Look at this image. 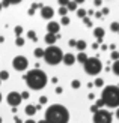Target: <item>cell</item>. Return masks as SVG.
<instances>
[{"label": "cell", "mask_w": 119, "mask_h": 123, "mask_svg": "<svg viewBox=\"0 0 119 123\" xmlns=\"http://www.w3.org/2000/svg\"><path fill=\"white\" fill-rule=\"evenodd\" d=\"M24 123H36V122H35V120H26Z\"/></svg>", "instance_id": "cell-45"}, {"label": "cell", "mask_w": 119, "mask_h": 123, "mask_svg": "<svg viewBox=\"0 0 119 123\" xmlns=\"http://www.w3.org/2000/svg\"><path fill=\"white\" fill-rule=\"evenodd\" d=\"M98 110H99V108H98V107H97V105H95V104H93V105H92V107H91V111H92V113H93V114H95V113H97V111H98Z\"/></svg>", "instance_id": "cell-36"}, {"label": "cell", "mask_w": 119, "mask_h": 123, "mask_svg": "<svg viewBox=\"0 0 119 123\" xmlns=\"http://www.w3.org/2000/svg\"><path fill=\"white\" fill-rule=\"evenodd\" d=\"M24 42H26V41H24L23 38H17L15 44H17V47H23V45H24Z\"/></svg>", "instance_id": "cell-30"}, {"label": "cell", "mask_w": 119, "mask_h": 123, "mask_svg": "<svg viewBox=\"0 0 119 123\" xmlns=\"http://www.w3.org/2000/svg\"><path fill=\"white\" fill-rule=\"evenodd\" d=\"M101 99L105 107L119 108V87L118 86H105L103 89Z\"/></svg>", "instance_id": "cell-3"}, {"label": "cell", "mask_w": 119, "mask_h": 123, "mask_svg": "<svg viewBox=\"0 0 119 123\" xmlns=\"http://www.w3.org/2000/svg\"><path fill=\"white\" fill-rule=\"evenodd\" d=\"M24 111H26L27 116H35V113L38 111V110H36V105H27Z\"/></svg>", "instance_id": "cell-15"}, {"label": "cell", "mask_w": 119, "mask_h": 123, "mask_svg": "<svg viewBox=\"0 0 119 123\" xmlns=\"http://www.w3.org/2000/svg\"><path fill=\"white\" fill-rule=\"evenodd\" d=\"M93 84H95L97 87H103V86H104V80H103V78H97Z\"/></svg>", "instance_id": "cell-27"}, {"label": "cell", "mask_w": 119, "mask_h": 123, "mask_svg": "<svg viewBox=\"0 0 119 123\" xmlns=\"http://www.w3.org/2000/svg\"><path fill=\"white\" fill-rule=\"evenodd\" d=\"M76 60H77V57L74 56V54H71V53H66L65 56H63V60H62V62H63V63H65L66 66H71V65H74V63H76Z\"/></svg>", "instance_id": "cell-11"}, {"label": "cell", "mask_w": 119, "mask_h": 123, "mask_svg": "<svg viewBox=\"0 0 119 123\" xmlns=\"http://www.w3.org/2000/svg\"><path fill=\"white\" fill-rule=\"evenodd\" d=\"M29 92H23V93H21V98H23V99H29Z\"/></svg>", "instance_id": "cell-35"}, {"label": "cell", "mask_w": 119, "mask_h": 123, "mask_svg": "<svg viewBox=\"0 0 119 123\" xmlns=\"http://www.w3.org/2000/svg\"><path fill=\"white\" fill-rule=\"evenodd\" d=\"M14 33L17 35V38H21V33H23V27H21V26H17V27L14 29Z\"/></svg>", "instance_id": "cell-22"}, {"label": "cell", "mask_w": 119, "mask_h": 123, "mask_svg": "<svg viewBox=\"0 0 119 123\" xmlns=\"http://www.w3.org/2000/svg\"><path fill=\"white\" fill-rule=\"evenodd\" d=\"M112 71H113L115 75H119V60H118V62H115V63L112 65Z\"/></svg>", "instance_id": "cell-18"}, {"label": "cell", "mask_w": 119, "mask_h": 123, "mask_svg": "<svg viewBox=\"0 0 119 123\" xmlns=\"http://www.w3.org/2000/svg\"><path fill=\"white\" fill-rule=\"evenodd\" d=\"M95 17H97V18H101V17H103V12H98V11H97V12H95Z\"/></svg>", "instance_id": "cell-39"}, {"label": "cell", "mask_w": 119, "mask_h": 123, "mask_svg": "<svg viewBox=\"0 0 119 123\" xmlns=\"http://www.w3.org/2000/svg\"><path fill=\"white\" fill-rule=\"evenodd\" d=\"M53 15H54V11H53V8H50V6H44L41 9V17L44 20H51Z\"/></svg>", "instance_id": "cell-9"}, {"label": "cell", "mask_w": 119, "mask_h": 123, "mask_svg": "<svg viewBox=\"0 0 119 123\" xmlns=\"http://www.w3.org/2000/svg\"><path fill=\"white\" fill-rule=\"evenodd\" d=\"M80 86H81V83L78 81V80H72L71 81V87L72 89H80Z\"/></svg>", "instance_id": "cell-25"}, {"label": "cell", "mask_w": 119, "mask_h": 123, "mask_svg": "<svg viewBox=\"0 0 119 123\" xmlns=\"http://www.w3.org/2000/svg\"><path fill=\"white\" fill-rule=\"evenodd\" d=\"M47 102H48L47 96H41V98H39V104H47Z\"/></svg>", "instance_id": "cell-33"}, {"label": "cell", "mask_w": 119, "mask_h": 123, "mask_svg": "<svg viewBox=\"0 0 119 123\" xmlns=\"http://www.w3.org/2000/svg\"><path fill=\"white\" fill-rule=\"evenodd\" d=\"M0 102H2V93H0Z\"/></svg>", "instance_id": "cell-50"}, {"label": "cell", "mask_w": 119, "mask_h": 123, "mask_svg": "<svg viewBox=\"0 0 119 123\" xmlns=\"http://www.w3.org/2000/svg\"><path fill=\"white\" fill-rule=\"evenodd\" d=\"M66 12H68V9L63 8V6H60V8H59V14H60V17H66Z\"/></svg>", "instance_id": "cell-28"}, {"label": "cell", "mask_w": 119, "mask_h": 123, "mask_svg": "<svg viewBox=\"0 0 119 123\" xmlns=\"http://www.w3.org/2000/svg\"><path fill=\"white\" fill-rule=\"evenodd\" d=\"M95 105H97L99 110H101V107H104V102H103V99H98V101L95 102Z\"/></svg>", "instance_id": "cell-32"}, {"label": "cell", "mask_w": 119, "mask_h": 123, "mask_svg": "<svg viewBox=\"0 0 119 123\" xmlns=\"http://www.w3.org/2000/svg\"><path fill=\"white\" fill-rule=\"evenodd\" d=\"M116 117H118V119H119V108H118V110H116Z\"/></svg>", "instance_id": "cell-47"}, {"label": "cell", "mask_w": 119, "mask_h": 123, "mask_svg": "<svg viewBox=\"0 0 119 123\" xmlns=\"http://www.w3.org/2000/svg\"><path fill=\"white\" fill-rule=\"evenodd\" d=\"M110 30H112V32H118L119 33V23H116V21L110 24Z\"/></svg>", "instance_id": "cell-23"}, {"label": "cell", "mask_w": 119, "mask_h": 123, "mask_svg": "<svg viewBox=\"0 0 119 123\" xmlns=\"http://www.w3.org/2000/svg\"><path fill=\"white\" fill-rule=\"evenodd\" d=\"M98 47H99V44H98V42H97V44H93V45H92V48H93V50H97Z\"/></svg>", "instance_id": "cell-43"}, {"label": "cell", "mask_w": 119, "mask_h": 123, "mask_svg": "<svg viewBox=\"0 0 119 123\" xmlns=\"http://www.w3.org/2000/svg\"><path fill=\"white\" fill-rule=\"evenodd\" d=\"M0 11H2V2H0Z\"/></svg>", "instance_id": "cell-49"}, {"label": "cell", "mask_w": 119, "mask_h": 123, "mask_svg": "<svg viewBox=\"0 0 119 123\" xmlns=\"http://www.w3.org/2000/svg\"><path fill=\"white\" fill-rule=\"evenodd\" d=\"M86 47H87V44H86V41H83V39H80V41H77V50L80 51V53H84V50H86Z\"/></svg>", "instance_id": "cell-14"}, {"label": "cell", "mask_w": 119, "mask_h": 123, "mask_svg": "<svg viewBox=\"0 0 119 123\" xmlns=\"http://www.w3.org/2000/svg\"><path fill=\"white\" fill-rule=\"evenodd\" d=\"M93 5H95V6H101V2H99V0H97V2H93Z\"/></svg>", "instance_id": "cell-44"}, {"label": "cell", "mask_w": 119, "mask_h": 123, "mask_svg": "<svg viewBox=\"0 0 119 123\" xmlns=\"http://www.w3.org/2000/svg\"><path fill=\"white\" fill-rule=\"evenodd\" d=\"M57 81H59V80H57V77H53V78H51V83H53V84H56Z\"/></svg>", "instance_id": "cell-41"}, {"label": "cell", "mask_w": 119, "mask_h": 123, "mask_svg": "<svg viewBox=\"0 0 119 123\" xmlns=\"http://www.w3.org/2000/svg\"><path fill=\"white\" fill-rule=\"evenodd\" d=\"M33 54H35V57H36V59L44 57V50H42V48H36V50L33 51Z\"/></svg>", "instance_id": "cell-19"}, {"label": "cell", "mask_w": 119, "mask_h": 123, "mask_svg": "<svg viewBox=\"0 0 119 123\" xmlns=\"http://www.w3.org/2000/svg\"><path fill=\"white\" fill-rule=\"evenodd\" d=\"M23 80L26 81V84L32 90H42L47 86V83H48L47 74L44 72V71H41V69H32V71H29L26 75H24Z\"/></svg>", "instance_id": "cell-2"}, {"label": "cell", "mask_w": 119, "mask_h": 123, "mask_svg": "<svg viewBox=\"0 0 119 123\" xmlns=\"http://www.w3.org/2000/svg\"><path fill=\"white\" fill-rule=\"evenodd\" d=\"M59 38H60V35H51V33H47V35H45V38H44V41H45V44H48V47H51Z\"/></svg>", "instance_id": "cell-12"}, {"label": "cell", "mask_w": 119, "mask_h": 123, "mask_svg": "<svg viewBox=\"0 0 119 123\" xmlns=\"http://www.w3.org/2000/svg\"><path fill=\"white\" fill-rule=\"evenodd\" d=\"M93 36L98 39V44H101V41L104 38V29L103 27H97L95 30H93Z\"/></svg>", "instance_id": "cell-13"}, {"label": "cell", "mask_w": 119, "mask_h": 123, "mask_svg": "<svg viewBox=\"0 0 119 123\" xmlns=\"http://www.w3.org/2000/svg\"><path fill=\"white\" fill-rule=\"evenodd\" d=\"M83 24H84L86 27H92V20H91L89 17H84L83 18Z\"/></svg>", "instance_id": "cell-24"}, {"label": "cell", "mask_w": 119, "mask_h": 123, "mask_svg": "<svg viewBox=\"0 0 119 123\" xmlns=\"http://www.w3.org/2000/svg\"><path fill=\"white\" fill-rule=\"evenodd\" d=\"M45 120L47 123H68L70 122V111L68 108L60 104H53L45 111Z\"/></svg>", "instance_id": "cell-1"}, {"label": "cell", "mask_w": 119, "mask_h": 123, "mask_svg": "<svg viewBox=\"0 0 119 123\" xmlns=\"http://www.w3.org/2000/svg\"><path fill=\"white\" fill-rule=\"evenodd\" d=\"M27 38L30 41H33V42H38V36H36V33L33 32V30H29L27 32Z\"/></svg>", "instance_id": "cell-17"}, {"label": "cell", "mask_w": 119, "mask_h": 123, "mask_svg": "<svg viewBox=\"0 0 119 123\" xmlns=\"http://www.w3.org/2000/svg\"><path fill=\"white\" fill-rule=\"evenodd\" d=\"M83 69H84V72L87 75L93 77V75H98V74L103 71V63H101V60L98 57H89L87 62L83 65Z\"/></svg>", "instance_id": "cell-5"}, {"label": "cell", "mask_w": 119, "mask_h": 123, "mask_svg": "<svg viewBox=\"0 0 119 123\" xmlns=\"http://www.w3.org/2000/svg\"><path fill=\"white\" fill-rule=\"evenodd\" d=\"M0 123H2V117H0Z\"/></svg>", "instance_id": "cell-51"}, {"label": "cell", "mask_w": 119, "mask_h": 123, "mask_svg": "<svg viewBox=\"0 0 119 123\" xmlns=\"http://www.w3.org/2000/svg\"><path fill=\"white\" fill-rule=\"evenodd\" d=\"M47 30H48V33H51V35H59L60 24L56 23V21H50V23L47 24Z\"/></svg>", "instance_id": "cell-10"}, {"label": "cell", "mask_w": 119, "mask_h": 123, "mask_svg": "<svg viewBox=\"0 0 119 123\" xmlns=\"http://www.w3.org/2000/svg\"><path fill=\"white\" fill-rule=\"evenodd\" d=\"M12 66H14V69L18 71V72H23L27 69L29 66V60L24 57V56H17L14 57V60H12Z\"/></svg>", "instance_id": "cell-7"}, {"label": "cell", "mask_w": 119, "mask_h": 123, "mask_svg": "<svg viewBox=\"0 0 119 123\" xmlns=\"http://www.w3.org/2000/svg\"><path fill=\"white\" fill-rule=\"evenodd\" d=\"M109 14V8H104L103 9V15H107Z\"/></svg>", "instance_id": "cell-40"}, {"label": "cell", "mask_w": 119, "mask_h": 123, "mask_svg": "<svg viewBox=\"0 0 119 123\" xmlns=\"http://www.w3.org/2000/svg\"><path fill=\"white\" fill-rule=\"evenodd\" d=\"M38 123H47V122H45V120H41V122H38Z\"/></svg>", "instance_id": "cell-48"}, {"label": "cell", "mask_w": 119, "mask_h": 123, "mask_svg": "<svg viewBox=\"0 0 119 123\" xmlns=\"http://www.w3.org/2000/svg\"><path fill=\"white\" fill-rule=\"evenodd\" d=\"M66 9H68V11H74V9H77V2H68Z\"/></svg>", "instance_id": "cell-21"}, {"label": "cell", "mask_w": 119, "mask_h": 123, "mask_svg": "<svg viewBox=\"0 0 119 123\" xmlns=\"http://www.w3.org/2000/svg\"><path fill=\"white\" fill-rule=\"evenodd\" d=\"M2 42H5V38H3V36H0V44H2Z\"/></svg>", "instance_id": "cell-46"}, {"label": "cell", "mask_w": 119, "mask_h": 123, "mask_svg": "<svg viewBox=\"0 0 119 123\" xmlns=\"http://www.w3.org/2000/svg\"><path fill=\"white\" fill-rule=\"evenodd\" d=\"M112 120H113L112 113L107 110H98L93 114V123H112Z\"/></svg>", "instance_id": "cell-6"}, {"label": "cell", "mask_w": 119, "mask_h": 123, "mask_svg": "<svg viewBox=\"0 0 119 123\" xmlns=\"http://www.w3.org/2000/svg\"><path fill=\"white\" fill-rule=\"evenodd\" d=\"M65 54L62 53V50L56 45L51 47H47L44 50V60H45L47 65H59L62 60H63Z\"/></svg>", "instance_id": "cell-4"}, {"label": "cell", "mask_w": 119, "mask_h": 123, "mask_svg": "<svg viewBox=\"0 0 119 123\" xmlns=\"http://www.w3.org/2000/svg\"><path fill=\"white\" fill-rule=\"evenodd\" d=\"M8 78H9L8 71H0V80H2V81H5V80H8Z\"/></svg>", "instance_id": "cell-20"}, {"label": "cell", "mask_w": 119, "mask_h": 123, "mask_svg": "<svg viewBox=\"0 0 119 123\" xmlns=\"http://www.w3.org/2000/svg\"><path fill=\"white\" fill-rule=\"evenodd\" d=\"M77 17H80V18H84V17H86V11H84L83 8L77 9Z\"/></svg>", "instance_id": "cell-26"}, {"label": "cell", "mask_w": 119, "mask_h": 123, "mask_svg": "<svg viewBox=\"0 0 119 123\" xmlns=\"http://www.w3.org/2000/svg\"><path fill=\"white\" fill-rule=\"evenodd\" d=\"M87 59H89V57L86 56V53H78L77 54V62H80L81 65H84L86 62H87Z\"/></svg>", "instance_id": "cell-16"}, {"label": "cell", "mask_w": 119, "mask_h": 123, "mask_svg": "<svg viewBox=\"0 0 119 123\" xmlns=\"http://www.w3.org/2000/svg\"><path fill=\"white\" fill-rule=\"evenodd\" d=\"M62 92H63L62 87H56V93H57V95H62Z\"/></svg>", "instance_id": "cell-37"}, {"label": "cell", "mask_w": 119, "mask_h": 123, "mask_svg": "<svg viewBox=\"0 0 119 123\" xmlns=\"http://www.w3.org/2000/svg\"><path fill=\"white\" fill-rule=\"evenodd\" d=\"M110 57L113 59L115 62H118V60H119V53H118V51H112V54H110Z\"/></svg>", "instance_id": "cell-29"}, {"label": "cell", "mask_w": 119, "mask_h": 123, "mask_svg": "<svg viewBox=\"0 0 119 123\" xmlns=\"http://www.w3.org/2000/svg\"><path fill=\"white\" fill-rule=\"evenodd\" d=\"M11 5V2H2V8H8Z\"/></svg>", "instance_id": "cell-38"}, {"label": "cell", "mask_w": 119, "mask_h": 123, "mask_svg": "<svg viewBox=\"0 0 119 123\" xmlns=\"http://www.w3.org/2000/svg\"><path fill=\"white\" fill-rule=\"evenodd\" d=\"M21 93H18V92H11V93L8 95V98H6V101H8V104L12 107V108H17L18 105L21 104Z\"/></svg>", "instance_id": "cell-8"}, {"label": "cell", "mask_w": 119, "mask_h": 123, "mask_svg": "<svg viewBox=\"0 0 119 123\" xmlns=\"http://www.w3.org/2000/svg\"><path fill=\"white\" fill-rule=\"evenodd\" d=\"M0 84H2V80H0Z\"/></svg>", "instance_id": "cell-52"}, {"label": "cell", "mask_w": 119, "mask_h": 123, "mask_svg": "<svg viewBox=\"0 0 119 123\" xmlns=\"http://www.w3.org/2000/svg\"><path fill=\"white\" fill-rule=\"evenodd\" d=\"M68 45H70V47H77V41L70 39V42H68Z\"/></svg>", "instance_id": "cell-34"}, {"label": "cell", "mask_w": 119, "mask_h": 123, "mask_svg": "<svg viewBox=\"0 0 119 123\" xmlns=\"http://www.w3.org/2000/svg\"><path fill=\"white\" fill-rule=\"evenodd\" d=\"M33 14H35V9L30 8V9H29V15H33Z\"/></svg>", "instance_id": "cell-42"}, {"label": "cell", "mask_w": 119, "mask_h": 123, "mask_svg": "<svg viewBox=\"0 0 119 123\" xmlns=\"http://www.w3.org/2000/svg\"><path fill=\"white\" fill-rule=\"evenodd\" d=\"M62 26H68V24H70V18L68 17H62Z\"/></svg>", "instance_id": "cell-31"}]
</instances>
